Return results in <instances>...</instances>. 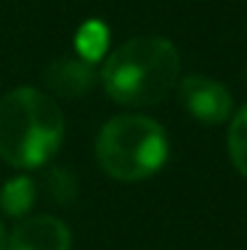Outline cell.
Instances as JSON below:
<instances>
[{"label": "cell", "instance_id": "3957f363", "mask_svg": "<svg viewBox=\"0 0 247 250\" xmlns=\"http://www.w3.org/2000/svg\"><path fill=\"white\" fill-rule=\"evenodd\" d=\"M168 136L162 125L144 115H120L101 128L96 157L104 173L117 181H144L168 163Z\"/></svg>", "mask_w": 247, "mask_h": 250}, {"label": "cell", "instance_id": "277c9868", "mask_svg": "<svg viewBox=\"0 0 247 250\" xmlns=\"http://www.w3.org/2000/svg\"><path fill=\"white\" fill-rule=\"evenodd\" d=\"M184 109L199 123L218 125L231 117V96L218 80L205 75H189L178 88Z\"/></svg>", "mask_w": 247, "mask_h": 250}, {"label": "cell", "instance_id": "30bf717a", "mask_svg": "<svg viewBox=\"0 0 247 250\" xmlns=\"http://www.w3.org/2000/svg\"><path fill=\"white\" fill-rule=\"evenodd\" d=\"M45 189L61 205H69V202H75V197H77V181H75V176L67 168H51L45 173Z\"/></svg>", "mask_w": 247, "mask_h": 250}, {"label": "cell", "instance_id": "8992f818", "mask_svg": "<svg viewBox=\"0 0 247 250\" xmlns=\"http://www.w3.org/2000/svg\"><path fill=\"white\" fill-rule=\"evenodd\" d=\"M96 69L91 62L80 56H67V59H54V62L45 67L43 80L48 85L51 93L64 99H77L85 96L93 85H96Z\"/></svg>", "mask_w": 247, "mask_h": 250}, {"label": "cell", "instance_id": "ba28073f", "mask_svg": "<svg viewBox=\"0 0 247 250\" xmlns=\"http://www.w3.org/2000/svg\"><path fill=\"white\" fill-rule=\"evenodd\" d=\"M107 45H109V27L101 24L98 19L85 21L75 35V48H77L80 59H85L91 64L101 62L104 53H107Z\"/></svg>", "mask_w": 247, "mask_h": 250}, {"label": "cell", "instance_id": "6da1fadb", "mask_svg": "<svg viewBox=\"0 0 247 250\" xmlns=\"http://www.w3.org/2000/svg\"><path fill=\"white\" fill-rule=\"evenodd\" d=\"M64 139V112L38 88H14L0 99V157L14 168L51 163Z\"/></svg>", "mask_w": 247, "mask_h": 250}, {"label": "cell", "instance_id": "8fae6325", "mask_svg": "<svg viewBox=\"0 0 247 250\" xmlns=\"http://www.w3.org/2000/svg\"><path fill=\"white\" fill-rule=\"evenodd\" d=\"M0 250H8V234H5L3 224H0Z\"/></svg>", "mask_w": 247, "mask_h": 250}, {"label": "cell", "instance_id": "7a4b0ae2", "mask_svg": "<svg viewBox=\"0 0 247 250\" xmlns=\"http://www.w3.org/2000/svg\"><path fill=\"white\" fill-rule=\"evenodd\" d=\"M181 56L165 38H133L114 48L104 62L101 83L117 104L154 106L175 88Z\"/></svg>", "mask_w": 247, "mask_h": 250}, {"label": "cell", "instance_id": "5b68a950", "mask_svg": "<svg viewBox=\"0 0 247 250\" xmlns=\"http://www.w3.org/2000/svg\"><path fill=\"white\" fill-rule=\"evenodd\" d=\"M69 226L56 216L27 218L8 237V250H69Z\"/></svg>", "mask_w": 247, "mask_h": 250}, {"label": "cell", "instance_id": "9c48e42d", "mask_svg": "<svg viewBox=\"0 0 247 250\" xmlns=\"http://www.w3.org/2000/svg\"><path fill=\"white\" fill-rule=\"evenodd\" d=\"M226 141H228V157H231L234 168L242 176H247V106H242L234 115Z\"/></svg>", "mask_w": 247, "mask_h": 250}, {"label": "cell", "instance_id": "52a82bcc", "mask_svg": "<svg viewBox=\"0 0 247 250\" xmlns=\"http://www.w3.org/2000/svg\"><path fill=\"white\" fill-rule=\"evenodd\" d=\"M38 200V187L29 176H16L0 189V208L8 216H27Z\"/></svg>", "mask_w": 247, "mask_h": 250}]
</instances>
